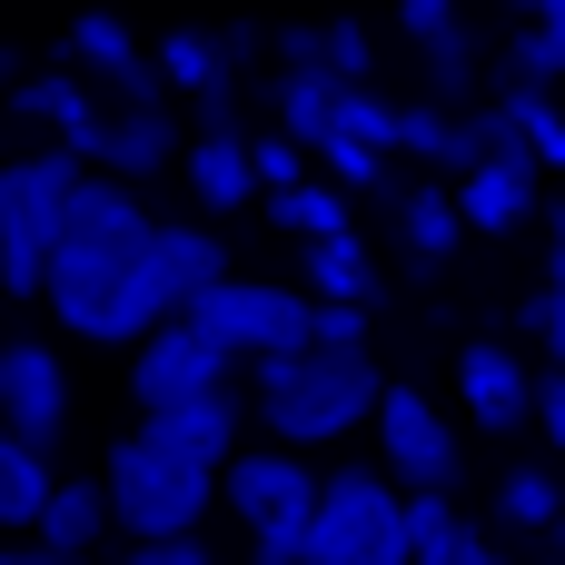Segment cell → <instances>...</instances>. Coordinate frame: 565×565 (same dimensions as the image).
I'll return each mask as SVG.
<instances>
[{"instance_id": "cell-1", "label": "cell", "mask_w": 565, "mask_h": 565, "mask_svg": "<svg viewBox=\"0 0 565 565\" xmlns=\"http://www.w3.org/2000/svg\"><path fill=\"white\" fill-rule=\"evenodd\" d=\"M248 397H258L278 447H328V437H348L358 417L387 407V377H377L367 348H308V358H268L248 377Z\"/></svg>"}, {"instance_id": "cell-2", "label": "cell", "mask_w": 565, "mask_h": 565, "mask_svg": "<svg viewBox=\"0 0 565 565\" xmlns=\"http://www.w3.org/2000/svg\"><path fill=\"white\" fill-rule=\"evenodd\" d=\"M89 179L79 149H30L0 169V298H50L60 268V228H70V189Z\"/></svg>"}, {"instance_id": "cell-3", "label": "cell", "mask_w": 565, "mask_h": 565, "mask_svg": "<svg viewBox=\"0 0 565 565\" xmlns=\"http://www.w3.org/2000/svg\"><path fill=\"white\" fill-rule=\"evenodd\" d=\"M228 516L248 526V565H308V526H318V497L328 477L298 457V447H248L228 477H218Z\"/></svg>"}, {"instance_id": "cell-4", "label": "cell", "mask_w": 565, "mask_h": 565, "mask_svg": "<svg viewBox=\"0 0 565 565\" xmlns=\"http://www.w3.org/2000/svg\"><path fill=\"white\" fill-rule=\"evenodd\" d=\"M189 328H199L218 358L268 367V358H308V348H318V298H308V288H268V278H218V288L189 308Z\"/></svg>"}, {"instance_id": "cell-5", "label": "cell", "mask_w": 565, "mask_h": 565, "mask_svg": "<svg viewBox=\"0 0 565 565\" xmlns=\"http://www.w3.org/2000/svg\"><path fill=\"white\" fill-rule=\"evenodd\" d=\"M99 477H109V507H119V526H129L139 546H179V536H199V516H209V497H218V477L169 467L149 437H119V447L99 457Z\"/></svg>"}, {"instance_id": "cell-6", "label": "cell", "mask_w": 565, "mask_h": 565, "mask_svg": "<svg viewBox=\"0 0 565 565\" xmlns=\"http://www.w3.org/2000/svg\"><path fill=\"white\" fill-rule=\"evenodd\" d=\"M308 565H407V497L377 467L328 477L318 526H308Z\"/></svg>"}, {"instance_id": "cell-7", "label": "cell", "mask_w": 565, "mask_h": 565, "mask_svg": "<svg viewBox=\"0 0 565 565\" xmlns=\"http://www.w3.org/2000/svg\"><path fill=\"white\" fill-rule=\"evenodd\" d=\"M457 209H467V228H526L536 218V149L507 129V109H477V169L457 179Z\"/></svg>"}, {"instance_id": "cell-8", "label": "cell", "mask_w": 565, "mask_h": 565, "mask_svg": "<svg viewBox=\"0 0 565 565\" xmlns=\"http://www.w3.org/2000/svg\"><path fill=\"white\" fill-rule=\"evenodd\" d=\"M228 367H238V358H218L189 318H169L149 348H129V397H139V417H169V407L218 397V387H228Z\"/></svg>"}, {"instance_id": "cell-9", "label": "cell", "mask_w": 565, "mask_h": 565, "mask_svg": "<svg viewBox=\"0 0 565 565\" xmlns=\"http://www.w3.org/2000/svg\"><path fill=\"white\" fill-rule=\"evenodd\" d=\"M377 457H387V477H397L407 497L457 487V427L427 407V387H397V377H387V407H377Z\"/></svg>"}, {"instance_id": "cell-10", "label": "cell", "mask_w": 565, "mask_h": 565, "mask_svg": "<svg viewBox=\"0 0 565 565\" xmlns=\"http://www.w3.org/2000/svg\"><path fill=\"white\" fill-rule=\"evenodd\" d=\"M139 268H149V258L60 248V268H50V308H60V328H70V338H99V348H119V308H129Z\"/></svg>"}, {"instance_id": "cell-11", "label": "cell", "mask_w": 565, "mask_h": 565, "mask_svg": "<svg viewBox=\"0 0 565 565\" xmlns=\"http://www.w3.org/2000/svg\"><path fill=\"white\" fill-rule=\"evenodd\" d=\"M238 427H248L238 387H218V397H199V407H169V417H139V437H149L169 467H189V477H228V467L248 457Z\"/></svg>"}, {"instance_id": "cell-12", "label": "cell", "mask_w": 565, "mask_h": 565, "mask_svg": "<svg viewBox=\"0 0 565 565\" xmlns=\"http://www.w3.org/2000/svg\"><path fill=\"white\" fill-rule=\"evenodd\" d=\"M0 417H10V437L20 447H60V427H70V367H60V348H40V338H20L10 348V367H0Z\"/></svg>"}, {"instance_id": "cell-13", "label": "cell", "mask_w": 565, "mask_h": 565, "mask_svg": "<svg viewBox=\"0 0 565 565\" xmlns=\"http://www.w3.org/2000/svg\"><path fill=\"white\" fill-rule=\"evenodd\" d=\"M457 387H467V417H477L487 437H507V427L536 417V367H526L507 338H467V348H457Z\"/></svg>"}, {"instance_id": "cell-14", "label": "cell", "mask_w": 565, "mask_h": 565, "mask_svg": "<svg viewBox=\"0 0 565 565\" xmlns=\"http://www.w3.org/2000/svg\"><path fill=\"white\" fill-rule=\"evenodd\" d=\"M109 526H119V507H109V477H60V497L40 507L30 546H40V556H89Z\"/></svg>"}, {"instance_id": "cell-15", "label": "cell", "mask_w": 565, "mask_h": 565, "mask_svg": "<svg viewBox=\"0 0 565 565\" xmlns=\"http://www.w3.org/2000/svg\"><path fill=\"white\" fill-rule=\"evenodd\" d=\"M338 119H348V79H338V70H288L278 99H268V129H288L308 159L338 139Z\"/></svg>"}, {"instance_id": "cell-16", "label": "cell", "mask_w": 565, "mask_h": 565, "mask_svg": "<svg viewBox=\"0 0 565 565\" xmlns=\"http://www.w3.org/2000/svg\"><path fill=\"white\" fill-rule=\"evenodd\" d=\"M169 159H189V139H179V119L169 109H109V129H99V169L109 179H149V169H169Z\"/></svg>"}, {"instance_id": "cell-17", "label": "cell", "mask_w": 565, "mask_h": 565, "mask_svg": "<svg viewBox=\"0 0 565 565\" xmlns=\"http://www.w3.org/2000/svg\"><path fill=\"white\" fill-rule=\"evenodd\" d=\"M189 189L209 199V209H248L258 199V149L238 139V129H189Z\"/></svg>"}, {"instance_id": "cell-18", "label": "cell", "mask_w": 565, "mask_h": 565, "mask_svg": "<svg viewBox=\"0 0 565 565\" xmlns=\"http://www.w3.org/2000/svg\"><path fill=\"white\" fill-rule=\"evenodd\" d=\"M149 268L169 278V298H179V318L228 278V248H218V228H159V248H149Z\"/></svg>"}, {"instance_id": "cell-19", "label": "cell", "mask_w": 565, "mask_h": 565, "mask_svg": "<svg viewBox=\"0 0 565 565\" xmlns=\"http://www.w3.org/2000/svg\"><path fill=\"white\" fill-rule=\"evenodd\" d=\"M149 60H159L169 89H189V99H209V109L228 99V30H169Z\"/></svg>"}, {"instance_id": "cell-20", "label": "cell", "mask_w": 565, "mask_h": 565, "mask_svg": "<svg viewBox=\"0 0 565 565\" xmlns=\"http://www.w3.org/2000/svg\"><path fill=\"white\" fill-rule=\"evenodd\" d=\"M397 238H407L417 268H447V258L467 248V209H457V189H407V199H397Z\"/></svg>"}, {"instance_id": "cell-21", "label": "cell", "mask_w": 565, "mask_h": 565, "mask_svg": "<svg viewBox=\"0 0 565 565\" xmlns=\"http://www.w3.org/2000/svg\"><path fill=\"white\" fill-rule=\"evenodd\" d=\"M308 298H318V308H377V258L358 248V228L308 248Z\"/></svg>"}, {"instance_id": "cell-22", "label": "cell", "mask_w": 565, "mask_h": 565, "mask_svg": "<svg viewBox=\"0 0 565 565\" xmlns=\"http://www.w3.org/2000/svg\"><path fill=\"white\" fill-rule=\"evenodd\" d=\"M268 218L298 238V248H318V238H348V189L338 179H308V189H278L268 199Z\"/></svg>"}, {"instance_id": "cell-23", "label": "cell", "mask_w": 565, "mask_h": 565, "mask_svg": "<svg viewBox=\"0 0 565 565\" xmlns=\"http://www.w3.org/2000/svg\"><path fill=\"white\" fill-rule=\"evenodd\" d=\"M60 497V477H50V457L40 447H0V526H40V507Z\"/></svg>"}, {"instance_id": "cell-24", "label": "cell", "mask_w": 565, "mask_h": 565, "mask_svg": "<svg viewBox=\"0 0 565 565\" xmlns=\"http://www.w3.org/2000/svg\"><path fill=\"white\" fill-rule=\"evenodd\" d=\"M497 516H507V526H536V536H556V516H565L556 467H507V487H497Z\"/></svg>"}, {"instance_id": "cell-25", "label": "cell", "mask_w": 565, "mask_h": 565, "mask_svg": "<svg viewBox=\"0 0 565 565\" xmlns=\"http://www.w3.org/2000/svg\"><path fill=\"white\" fill-rule=\"evenodd\" d=\"M507 129L536 149V169H565V109L546 89H507Z\"/></svg>"}, {"instance_id": "cell-26", "label": "cell", "mask_w": 565, "mask_h": 565, "mask_svg": "<svg viewBox=\"0 0 565 565\" xmlns=\"http://www.w3.org/2000/svg\"><path fill=\"white\" fill-rule=\"evenodd\" d=\"M338 139H358V149H377V159H387V149H397V109H387L377 89H348V119H338Z\"/></svg>"}, {"instance_id": "cell-27", "label": "cell", "mask_w": 565, "mask_h": 565, "mask_svg": "<svg viewBox=\"0 0 565 565\" xmlns=\"http://www.w3.org/2000/svg\"><path fill=\"white\" fill-rule=\"evenodd\" d=\"M248 149H258V189H268V199H278V189H308V179H298V169H308V149H298L288 129H258Z\"/></svg>"}, {"instance_id": "cell-28", "label": "cell", "mask_w": 565, "mask_h": 565, "mask_svg": "<svg viewBox=\"0 0 565 565\" xmlns=\"http://www.w3.org/2000/svg\"><path fill=\"white\" fill-rule=\"evenodd\" d=\"M516 318H526V328L546 338V367H565V278H546V288H536V298H526Z\"/></svg>"}, {"instance_id": "cell-29", "label": "cell", "mask_w": 565, "mask_h": 565, "mask_svg": "<svg viewBox=\"0 0 565 565\" xmlns=\"http://www.w3.org/2000/svg\"><path fill=\"white\" fill-rule=\"evenodd\" d=\"M328 70H338L348 89H367V30H358V20H328Z\"/></svg>"}, {"instance_id": "cell-30", "label": "cell", "mask_w": 565, "mask_h": 565, "mask_svg": "<svg viewBox=\"0 0 565 565\" xmlns=\"http://www.w3.org/2000/svg\"><path fill=\"white\" fill-rule=\"evenodd\" d=\"M397 20H407V40H457V0H397Z\"/></svg>"}, {"instance_id": "cell-31", "label": "cell", "mask_w": 565, "mask_h": 565, "mask_svg": "<svg viewBox=\"0 0 565 565\" xmlns=\"http://www.w3.org/2000/svg\"><path fill=\"white\" fill-rule=\"evenodd\" d=\"M536 427L565 447V367H536Z\"/></svg>"}, {"instance_id": "cell-32", "label": "cell", "mask_w": 565, "mask_h": 565, "mask_svg": "<svg viewBox=\"0 0 565 565\" xmlns=\"http://www.w3.org/2000/svg\"><path fill=\"white\" fill-rule=\"evenodd\" d=\"M318 348H367V308H318Z\"/></svg>"}, {"instance_id": "cell-33", "label": "cell", "mask_w": 565, "mask_h": 565, "mask_svg": "<svg viewBox=\"0 0 565 565\" xmlns=\"http://www.w3.org/2000/svg\"><path fill=\"white\" fill-rule=\"evenodd\" d=\"M119 565H209V546H199V536H179V546H129Z\"/></svg>"}, {"instance_id": "cell-34", "label": "cell", "mask_w": 565, "mask_h": 565, "mask_svg": "<svg viewBox=\"0 0 565 565\" xmlns=\"http://www.w3.org/2000/svg\"><path fill=\"white\" fill-rule=\"evenodd\" d=\"M507 10H526L536 30H565V0H507Z\"/></svg>"}, {"instance_id": "cell-35", "label": "cell", "mask_w": 565, "mask_h": 565, "mask_svg": "<svg viewBox=\"0 0 565 565\" xmlns=\"http://www.w3.org/2000/svg\"><path fill=\"white\" fill-rule=\"evenodd\" d=\"M457 565H507V556H497V546H487V536L467 526V546H457Z\"/></svg>"}, {"instance_id": "cell-36", "label": "cell", "mask_w": 565, "mask_h": 565, "mask_svg": "<svg viewBox=\"0 0 565 565\" xmlns=\"http://www.w3.org/2000/svg\"><path fill=\"white\" fill-rule=\"evenodd\" d=\"M0 565H40V556H20V546H0Z\"/></svg>"}, {"instance_id": "cell-37", "label": "cell", "mask_w": 565, "mask_h": 565, "mask_svg": "<svg viewBox=\"0 0 565 565\" xmlns=\"http://www.w3.org/2000/svg\"><path fill=\"white\" fill-rule=\"evenodd\" d=\"M40 565H89V556H40Z\"/></svg>"}, {"instance_id": "cell-38", "label": "cell", "mask_w": 565, "mask_h": 565, "mask_svg": "<svg viewBox=\"0 0 565 565\" xmlns=\"http://www.w3.org/2000/svg\"><path fill=\"white\" fill-rule=\"evenodd\" d=\"M556 556H565V516H556Z\"/></svg>"}, {"instance_id": "cell-39", "label": "cell", "mask_w": 565, "mask_h": 565, "mask_svg": "<svg viewBox=\"0 0 565 565\" xmlns=\"http://www.w3.org/2000/svg\"><path fill=\"white\" fill-rule=\"evenodd\" d=\"M556 248H565V209H556Z\"/></svg>"}, {"instance_id": "cell-40", "label": "cell", "mask_w": 565, "mask_h": 565, "mask_svg": "<svg viewBox=\"0 0 565 565\" xmlns=\"http://www.w3.org/2000/svg\"><path fill=\"white\" fill-rule=\"evenodd\" d=\"M0 367H10V338H0Z\"/></svg>"}]
</instances>
